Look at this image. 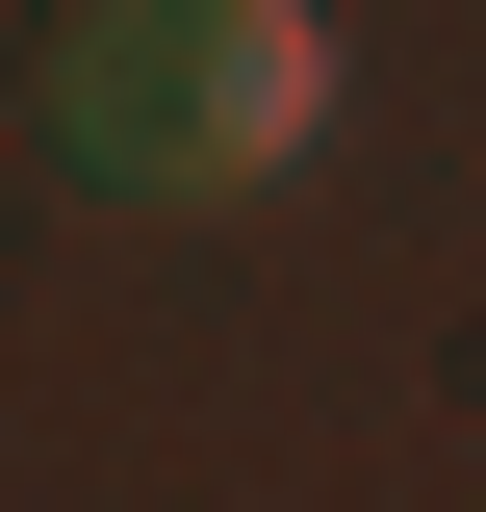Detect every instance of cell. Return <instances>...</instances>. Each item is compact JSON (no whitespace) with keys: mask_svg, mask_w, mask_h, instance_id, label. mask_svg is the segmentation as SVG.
Wrapping results in <instances>:
<instances>
[{"mask_svg":"<svg viewBox=\"0 0 486 512\" xmlns=\"http://www.w3.org/2000/svg\"><path fill=\"white\" fill-rule=\"evenodd\" d=\"M26 128L103 205H256L333 128V0H52Z\"/></svg>","mask_w":486,"mask_h":512,"instance_id":"6da1fadb","label":"cell"}]
</instances>
